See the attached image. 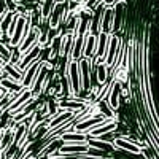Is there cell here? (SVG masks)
<instances>
[{
    "mask_svg": "<svg viewBox=\"0 0 159 159\" xmlns=\"http://www.w3.org/2000/svg\"><path fill=\"white\" fill-rule=\"evenodd\" d=\"M121 42L123 40L119 38L116 34H111V38H110V43H108V48H107V54H105V59L103 62L108 65V67H113L116 59H118V54H119V46H121Z\"/></svg>",
    "mask_w": 159,
    "mask_h": 159,
    "instance_id": "6da1fadb",
    "label": "cell"
},
{
    "mask_svg": "<svg viewBox=\"0 0 159 159\" xmlns=\"http://www.w3.org/2000/svg\"><path fill=\"white\" fill-rule=\"evenodd\" d=\"M42 46H34V48H30L27 52H24L22 54V61H21V64L18 65L19 67V70L21 72H24L25 69L29 67V65H32V64H35V62H43L42 59H40V54H42Z\"/></svg>",
    "mask_w": 159,
    "mask_h": 159,
    "instance_id": "7a4b0ae2",
    "label": "cell"
},
{
    "mask_svg": "<svg viewBox=\"0 0 159 159\" xmlns=\"http://www.w3.org/2000/svg\"><path fill=\"white\" fill-rule=\"evenodd\" d=\"M34 99V94H32V91L30 89H24L21 94L18 96V99L13 102L11 105H10V108L7 110V113H10V115H13L15 116L18 111H21L22 108H24V105H27L30 100Z\"/></svg>",
    "mask_w": 159,
    "mask_h": 159,
    "instance_id": "3957f363",
    "label": "cell"
},
{
    "mask_svg": "<svg viewBox=\"0 0 159 159\" xmlns=\"http://www.w3.org/2000/svg\"><path fill=\"white\" fill-rule=\"evenodd\" d=\"M89 150L88 143H65L64 147L59 150V154L64 156H83Z\"/></svg>",
    "mask_w": 159,
    "mask_h": 159,
    "instance_id": "277c9868",
    "label": "cell"
},
{
    "mask_svg": "<svg viewBox=\"0 0 159 159\" xmlns=\"http://www.w3.org/2000/svg\"><path fill=\"white\" fill-rule=\"evenodd\" d=\"M40 65H42V62H35V64L29 65V67L22 72L21 84H22L24 89H30V88H32V84H34V81H35V78H37V73H38Z\"/></svg>",
    "mask_w": 159,
    "mask_h": 159,
    "instance_id": "5b68a950",
    "label": "cell"
},
{
    "mask_svg": "<svg viewBox=\"0 0 159 159\" xmlns=\"http://www.w3.org/2000/svg\"><path fill=\"white\" fill-rule=\"evenodd\" d=\"M116 127H118V124H116V121L115 119H107L105 123H102L100 126H97V127H94L91 132H88V137H92V139H97V137H100V135H103V134H108V132H113V130H116Z\"/></svg>",
    "mask_w": 159,
    "mask_h": 159,
    "instance_id": "8992f818",
    "label": "cell"
},
{
    "mask_svg": "<svg viewBox=\"0 0 159 159\" xmlns=\"http://www.w3.org/2000/svg\"><path fill=\"white\" fill-rule=\"evenodd\" d=\"M38 38H40V30H38V27H32V30L29 32V35L25 37L24 40H22V43L18 46V49L22 52H27L30 48H34V46H37L38 45Z\"/></svg>",
    "mask_w": 159,
    "mask_h": 159,
    "instance_id": "52a82bcc",
    "label": "cell"
},
{
    "mask_svg": "<svg viewBox=\"0 0 159 159\" xmlns=\"http://www.w3.org/2000/svg\"><path fill=\"white\" fill-rule=\"evenodd\" d=\"M110 38H111V34H103V32H100V34L97 35V51H96L97 61H103V59H105L107 48H108V43H110Z\"/></svg>",
    "mask_w": 159,
    "mask_h": 159,
    "instance_id": "ba28073f",
    "label": "cell"
},
{
    "mask_svg": "<svg viewBox=\"0 0 159 159\" xmlns=\"http://www.w3.org/2000/svg\"><path fill=\"white\" fill-rule=\"evenodd\" d=\"M115 147L119 148V150H124L127 153H132V154H140L142 153V147H140V145L130 142L129 139H124V137L116 139L115 140Z\"/></svg>",
    "mask_w": 159,
    "mask_h": 159,
    "instance_id": "9c48e42d",
    "label": "cell"
},
{
    "mask_svg": "<svg viewBox=\"0 0 159 159\" xmlns=\"http://www.w3.org/2000/svg\"><path fill=\"white\" fill-rule=\"evenodd\" d=\"M15 140H16L15 129H3L2 134H0V150H2V153L10 150L15 145Z\"/></svg>",
    "mask_w": 159,
    "mask_h": 159,
    "instance_id": "30bf717a",
    "label": "cell"
},
{
    "mask_svg": "<svg viewBox=\"0 0 159 159\" xmlns=\"http://www.w3.org/2000/svg\"><path fill=\"white\" fill-rule=\"evenodd\" d=\"M96 51H97V37L88 34V37L84 40L83 59H92V57H96Z\"/></svg>",
    "mask_w": 159,
    "mask_h": 159,
    "instance_id": "8fae6325",
    "label": "cell"
},
{
    "mask_svg": "<svg viewBox=\"0 0 159 159\" xmlns=\"http://www.w3.org/2000/svg\"><path fill=\"white\" fill-rule=\"evenodd\" d=\"M65 143H88V135L78 130H69L61 135Z\"/></svg>",
    "mask_w": 159,
    "mask_h": 159,
    "instance_id": "7c38bea8",
    "label": "cell"
},
{
    "mask_svg": "<svg viewBox=\"0 0 159 159\" xmlns=\"http://www.w3.org/2000/svg\"><path fill=\"white\" fill-rule=\"evenodd\" d=\"M113 30V8H105L103 16H102V24H100V32L103 34H111Z\"/></svg>",
    "mask_w": 159,
    "mask_h": 159,
    "instance_id": "4fadbf2b",
    "label": "cell"
},
{
    "mask_svg": "<svg viewBox=\"0 0 159 159\" xmlns=\"http://www.w3.org/2000/svg\"><path fill=\"white\" fill-rule=\"evenodd\" d=\"M119 94H121L119 81H116V80H115V83H113V88H111V91H110V94H108L107 99H105L113 110H118V108H119Z\"/></svg>",
    "mask_w": 159,
    "mask_h": 159,
    "instance_id": "5bb4252c",
    "label": "cell"
},
{
    "mask_svg": "<svg viewBox=\"0 0 159 159\" xmlns=\"http://www.w3.org/2000/svg\"><path fill=\"white\" fill-rule=\"evenodd\" d=\"M16 16L18 13H13V11H7L5 15L0 16V35H8V29L13 24V21L16 19Z\"/></svg>",
    "mask_w": 159,
    "mask_h": 159,
    "instance_id": "9a60e30c",
    "label": "cell"
},
{
    "mask_svg": "<svg viewBox=\"0 0 159 159\" xmlns=\"http://www.w3.org/2000/svg\"><path fill=\"white\" fill-rule=\"evenodd\" d=\"M0 88H2L5 92H22L24 91L22 84L19 81H16V80H11V78H2Z\"/></svg>",
    "mask_w": 159,
    "mask_h": 159,
    "instance_id": "2e32d148",
    "label": "cell"
},
{
    "mask_svg": "<svg viewBox=\"0 0 159 159\" xmlns=\"http://www.w3.org/2000/svg\"><path fill=\"white\" fill-rule=\"evenodd\" d=\"M3 73H5V78H11V80H16V81L21 83V78H22V72L19 70L18 65L15 64H5L3 65Z\"/></svg>",
    "mask_w": 159,
    "mask_h": 159,
    "instance_id": "e0dca14e",
    "label": "cell"
},
{
    "mask_svg": "<svg viewBox=\"0 0 159 159\" xmlns=\"http://www.w3.org/2000/svg\"><path fill=\"white\" fill-rule=\"evenodd\" d=\"M96 111L99 113V115H102L103 118H107V119H113L115 116H113V108L108 105V102L107 100H100V102H97L96 103Z\"/></svg>",
    "mask_w": 159,
    "mask_h": 159,
    "instance_id": "ac0fdd59",
    "label": "cell"
},
{
    "mask_svg": "<svg viewBox=\"0 0 159 159\" xmlns=\"http://www.w3.org/2000/svg\"><path fill=\"white\" fill-rule=\"evenodd\" d=\"M56 0H43L42 2V7H40V15H42L43 19H48L49 15L52 13V10H54L56 7Z\"/></svg>",
    "mask_w": 159,
    "mask_h": 159,
    "instance_id": "d6986e66",
    "label": "cell"
},
{
    "mask_svg": "<svg viewBox=\"0 0 159 159\" xmlns=\"http://www.w3.org/2000/svg\"><path fill=\"white\" fill-rule=\"evenodd\" d=\"M0 57L5 61V64H8L10 57H11V46H8L2 42H0Z\"/></svg>",
    "mask_w": 159,
    "mask_h": 159,
    "instance_id": "ffe728a7",
    "label": "cell"
},
{
    "mask_svg": "<svg viewBox=\"0 0 159 159\" xmlns=\"http://www.w3.org/2000/svg\"><path fill=\"white\" fill-rule=\"evenodd\" d=\"M22 61V52L18 49V48H11V57H10V64H15V65H19Z\"/></svg>",
    "mask_w": 159,
    "mask_h": 159,
    "instance_id": "44dd1931",
    "label": "cell"
},
{
    "mask_svg": "<svg viewBox=\"0 0 159 159\" xmlns=\"http://www.w3.org/2000/svg\"><path fill=\"white\" fill-rule=\"evenodd\" d=\"M103 3V0H86V2L83 3V7L86 8V10H89V11H94L99 5H102Z\"/></svg>",
    "mask_w": 159,
    "mask_h": 159,
    "instance_id": "7402d4cb",
    "label": "cell"
},
{
    "mask_svg": "<svg viewBox=\"0 0 159 159\" xmlns=\"http://www.w3.org/2000/svg\"><path fill=\"white\" fill-rule=\"evenodd\" d=\"M7 11H8L7 2H5V0H0V16H2V15H5Z\"/></svg>",
    "mask_w": 159,
    "mask_h": 159,
    "instance_id": "603a6c76",
    "label": "cell"
},
{
    "mask_svg": "<svg viewBox=\"0 0 159 159\" xmlns=\"http://www.w3.org/2000/svg\"><path fill=\"white\" fill-rule=\"evenodd\" d=\"M0 159H3V153H2V150H0Z\"/></svg>",
    "mask_w": 159,
    "mask_h": 159,
    "instance_id": "cb8c5ba5",
    "label": "cell"
},
{
    "mask_svg": "<svg viewBox=\"0 0 159 159\" xmlns=\"http://www.w3.org/2000/svg\"><path fill=\"white\" fill-rule=\"evenodd\" d=\"M56 2H57V3H59V2H65V0H56Z\"/></svg>",
    "mask_w": 159,
    "mask_h": 159,
    "instance_id": "d4e9b609",
    "label": "cell"
}]
</instances>
